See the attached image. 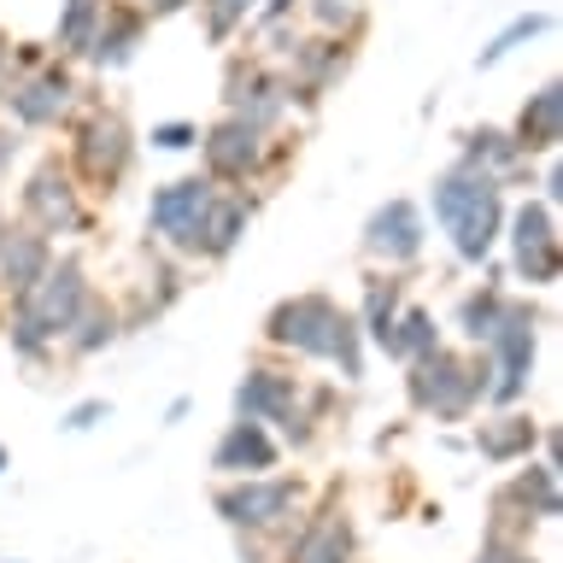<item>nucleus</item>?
<instances>
[{"mask_svg":"<svg viewBox=\"0 0 563 563\" xmlns=\"http://www.w3.org/2000/svg\"><path fill=\"white\" fill-rule=\"evenodd\" d=\"M264 341L276 352H294V358L334 364L341 382H364V329H358V317L329 294L276 299L271 317H264Z\"/></svg>","mask_w":563,"mask_h":563,"instance_id":"1","label":"nucleus"},{"mask_svg":"<svg viewBox=\"0 0 563 563\" xmlns=\"http://www.w3.org/2000/svg\"><path fill=\"white\" fill-rule=\"evenodd\" d=\"M429 206H434V223L446 229L457 264H487L493 258L499 229H505V188L493 183V176L446 165L429 183Z\"/></svg>","mask_w":563,"mask_h":563,"instance_id":"2","label":"nucleus"},{"mask_svg":"<svg viewBox=\"0 0 563 563\" xmlns=\"http://www.w3.org/2000/svg\"><path fill=\"white\" fill-rule=\"evenodd\" d=\"M487 394V364L470 358L440 341L434 352H422L417 364H405V399H411L417 417H434V422H464Z\"/></svg>","mask_w":563,"mask_h":563,"instance_id":"3","label":"nucleus"},{"mask_svg":"<svg viewBox=\"0 0 563 563\" xmlns=\"http://www.w3.org/2000/svg\"><path fill=\"white\" fill-rule=\"evenodd\" d=\"M70 130V176H77V188L88 194H118V183L135 170V153L141 141L130 130V118L123 112H106V106H88L65 123Z\"/></svg>","mask_w":563,"mask_h":563,"instance_id":"4","label":"nucleus"},{"mask_svg":"<svg viewBox=\"0 0 563 563\" xmlns=\"http://www.w3.org/2000/svg\"><path fill=\"white\" fill-rule=\"evenodd\" d=\"M487 364V394L482 405H493V411H510V405H522L528 394V376H534V358H540V311L528 306V299L510 294L499 323H493L487 346H475Z\"/></svg>","mask_w":563,"mask_h":563,"instance_id":"5","label":"nucleus"},{"mask_svg":"<svg viewBox=\"0 0 563 563\" xmlns=\"http://www.w3.org/2000/svg\"><path fill=\"white\" fill-rule=\"evenodd\" d=\"M200 176L206 183H218V188H246V183H258L264 170L276 165V158H288L299 141H282V135H258L253 123H241V118H218V123H206L200 130Z\"/></svg>","mask_w":563,"mask_h":563,"instance_id":"6","label":"nucleus"},{"mask_svg":"<svg viewBox=\"0 0 563 563\" xmlns=\"http://www.w3.org/2000/svg\"><path fill=\"white\" fill-rule=\"evenodd\" d=\"M299 505H306V482L299 475H235V482L211 487V510L235 528V534H282Z\"/></svg>","mask_w":563,"mask_h":563,"instance_id":"7","label":"nucleus"},{"mask_svg":"<svg viewBox=\"0 0 563 563\" xmlns=\"http://www.w3.org/2000/svg\"><path fill=\"white\" fill-rule=\"evenodd\" d=\"M77 106H82L77 70H70V59H53V53L35 70H18L7 95H0V112H7L12 130H65L77 118Z\"/></svg>","mask_w":563,"mask_h":563,"instance_id":"8","label":"nucleus"},{"mask_svg":"<svg viewBox=\"0 0 563 563\" xmlns=\"http://www.w3.org/2000/svg\"><path fill=\"white\" fill-rule=\"evenodd\" d=\"M235 417L282 429V440L299 452H306L311 434H317L311 417H306V387H299V376H288V369H276V364H253L235 382Z\"/></svg>","mask_w":563,"mask_h":563,"instance_id":"9","label":"nucleus"},{"mask_svg":"<svg viewBox=\"0 0 563 563\" xmlns=\"http://www.w3.org/2000/svg\"><path fill=\"white\" fill-rule=\"evenodd\" d=\"M499 241L510 246V271L528 288H558L563 276V241H558V211L528 194L522 206H505Z\"/></svg>","mask_w":563,"mask_h":563,"instance_id":"10","label":"nucleus"},{"mask_svg":"<svg viewBox=\"0 0 563 563\" xmlns=\"http://www.w3.org/2000/svg\"><path fill=\"white\" fill-rule=\"evenodd\" d=\"M223 112L253 123L258 135H276L294 112L288 77H282L271 59H258V53H235V59L223 65Z\"/></svg>","mask_w":563,"mask_h":563,"instance_id":"11","label":"nucleus"},{"mask_svg":"<svg viewBox=\"0 0 563 563\" xmlns=\"http://www.w3.org/2000/svg\"><path fill=\"white\" fill-rule=\"evenodd\" d=\"M18 211H24V223L30 229H42V235H82L88 229V206H82V188H77V176H70V165L59 153L42 158L30 176H24V188H18Z\"/></svg>","mask_w":563,"mask_h":563,"instance_id":"12","label":"nucleus"},{"mask_svg":"<svg viewBox=\"0 0 563 563\" xmlns=\"http://www.w3.org/2000/svg\"><path fill=\"white\" fill-rule=\"evenodd\" d=\"M358 246H364V258L376 264V271H405V264H417V258H422V246H429V223H422V206H417V200H405V194L382 200V206L364 218Z\"/></svg>","mask_w":563,"mask_h":563,"instance_id":"13","label":"nucleus"},{"mask_svg":"<svg viewBox=\"0 0 563 563\" xmlns=\"http://www.w3.org/2000/svg\"><path fill=\"white\" fill-rule=\"evenodd\" d=\"M88 299H95V282H88V264L82 258H59L53 253V264L42 271V282H35L30 294H18L12 306L18 311H30L35 323H42L53 341H59V334L77 323V311L88 306Z\"/></svg>","mask_w":563,"mask_h":563,"instance_id":"14","label":"nucleus"},{"mask_svg":"<svg viewBox=\"0 0 563 563\" xmlns=\"http://www.w3.org/2000/svg\"><path fill=\"white\" fill-rule=\"evenodd\" d=\"M211 194H218V183H206L200 170L176 176V183H158L153 200H147V241L165 246V253H176V258H188L194 223H200V211H206Z\"/></svg>","mask_w":563,"mask_h":563,"instance_id":"15","label":"nucleus"},{"mask_svg":"<svg viewBox=\"0 0 563 563\" xmlns=\"http://www.w3.org/2000/svg\"><path fill=\"white\" fill-rule=\"evenodd\" d=\"M346 70H352V42L346 35H299L294 53H288V70H282V77H288V100H299L311 112Z\"/></svg>","mask_w":563,"mask_h":563,"instance_id":"16","label":"nucleus"},{"mask_svg":"<svg viewBox=\"0 0 563 563\" xmlns=\"http://www.w3.org/2000/svg\"><path fill=\"white\" fill-rule=\"evenodd\" d=\"M246 229H253V200L235 188H218L200 211V223H194V241H188V264H223L235 258V246L246 241Z\"/></svg>","mask_w":563,"mask_h":563,"instance_id":"17","label":"nucleus"},{"mask_svg":"<svg viewBox=\"0 0 563 563\" xmlns=\"http://www.w3.org/2000/svg\"><path fill=\"white\" fill-rule=\"evenodd\" d=\"M452 165L482 170V176H493L499 188H510V183H528V188H534V158H528V153L517 147V135L499 130V123H475V130L457 135V158H452Z\"/></svg>","mask_w":563,"mask_h":563,"instance_id":"18","label":"nucleus"},{"mask_svg":"<svg viewBox=\"0 0 563 563\" xmlns=\"http://www.w3.org/2000/svg\"><path fill=\"white\" fill-rule=\"evenodd\" d=\"M147 24H153V18L141 12L135 0H106V12H100L95 35H88L82 59L95 65V70H123L141 47H147Z\"/></svg>","mask_w":563,"mask_h":563,"instance_id":"19","label":"nucleus"},{"mask_svg":"<svg viewBox=\"0 0 563 563\" xmlns=\"http://www.w3.org/2000/svg\"><path fill=\"white\" fill-rule=\"evenodd\" d=\"M276 464H282V440L264 422H246V417L229 422L218 434V446H211V470L223 482H235V475H271Z\"/></svg>","mask_w":563,"mask_h":563,"instance_id":"20","label":"nucleus"},{"mask_svg":"<svg viewBox=\"0 0 563 563\" xmlns=\"http://www.w3.org/2000/svg\"><path fill=\"white\" fill-rule=\"evenodd\" d=\"M510 135H517V147L528 158H552L558 153V141H563V82H540L534 95L522 100V112L517 123H510Z\"/></svg>","mask_w":563,"mask_h":563,"instance_id":"21","label":"nucleus"},{"mask_svg":"<svg viewBox=\"0 0 563 563\" xmlns=\"http://www.w3.org/2000/svg\"><path fill=\"white\" fill-rule=\"evenodd\" d=\"M47 264H53V241L42 235V229L7 223V235H0V288H7L12 299L30 294L35 282H42Z\"/></svg>","mask_w":563,"mask_h":563,"instance_id":"22","label":"nucleus"},{"mask_svg":"<svg viewBox=\"0 0 563 563\" xmlns=\"http://www.w3.org/2000/svg\"><path fill=\"white\" fill-rule=\"evenodd\" d=\"M540 446V422L528 417V411H499V417H487L482 429H475V452L487 457V464H528Z\"/></svg>","mask_w":563,"mask_h":563,"instance_id":"23","label":"nucleus"},{"mask_svg":"<svg viewBox=\"0 0 563 563\" xmlns=\"http://www.w3.org/2000/svg\"><path fill=\"white\" fill-rule=\"evenodd\" d=\"M499 510H517L522 522H558L563 510V493H558V464H528L510 475V487L499 493Z\"/></svg>","mask_w":563,"mask_h":563,"instance_id":"24","label":"nucleus"},{"mask_svg":"<svg viewBox=\"0 0 563 563\" xmlns=\"http://www.w3.org/2000/svg\"><path fill=\"white\" fill-rule=\"evenodd\" d=\"M405 311V282L399 271H369L364 276V299H358V329H364V346L387 352V334H394V317Z\"/></svg>","mask_w":563,"mask_h":563,"instance_id":"25","label":"nucleus"},{"mask_svg":"<svg viewBox=\"0 0 563 563\" xmlns=\"http://www.w3.org/2000/svg\"><path fill=\"white\" fill-rule=\"evenodd\" d=\"M118 334H123V317H118V306L112 299H88V306L77 311V323H70L65 334H59V346L70 352V358H100L106 346H118Z\"/></svg>","mask_w":563,"mask_h":563,"instance_id":"26","label":"nucleus"},{"mask_svg":"<svg viewBox=\"0 0 563 563\" xmlns=\"http://www.w3.org/2000/svg\"><path fill=\"white\" fill-rule=\"evenodd\" d=\"M341 558H352V528L334 510H317L288 545V563H341Z\"/></svg>","mask_w":563,"mask_h":563,"instance_id":"27","label":"nucleus"},{"mask_svg":"<svg viewBox=\"0 0 563 563\" xmlns=\"http://www.w3.org/2000/svg\"><path fill=\"white\" fill-rule=\"evenodd\" d=\"M505 299H510V294L499 288V282H482V288H470L464 299H457V311H452L457 341H464V346H487V334H493V323H499Z\"/></svg>","mask_w":563,"mask_h":563,"instance_id":"28","label":"nucleus"},{"mask_svg":"<svg viewBox=\"0 0 563 563\" xmlns=\"http://www.w3.org/2000/svg\"><path fill=\"white\" fill-rule=\"evenodd\" d=\"M100 12H106V0H65L59 18H53V59H82L88 53V35H95L100 24Z\"/></svg>","mask_w":563,"mask_h":563,"instance_id":"29","label":"nucleus"},{"mask_svg":"<svg viewBox=\"0 0 563 563\" xmlns=\"http://www.w3.org/2000/svg\"><path fill=\"white\" fill-rule=\"evenodd\" d=\"M434 346H440L434 311L429 306H405L394 317V334H387V358H394V364H417L422 352H434Z\"/></svg>","mask_w":563,"mask_h":563,"instance_id":"30","label":"nucleus"},{"mask_svg":"<svg viewBox=\"0 0 563 563\" xmlns=\"http://www.w3.org/2000/svg\"><path fill=\"white\" fill-rule=\"evenodd\" d=\"M545 30H552V12H517V18H510V24H505L499 35H493V42H487L482 53H475V70H493V65H505L510 53H517V47H528V42H540Z\"/></svg>","mask_w":563,"mask_h":563,"instance_id":"31","label":"nucleus"},{"mask_svg":"<svg viewBox=\"0 0 563 563\" xmlns=\"http://www.w3.org/2000/svg\"><path fill=\"white\" fill-rule=\"evenodd\" d=\"M194 7H200V30H206V42H211V47H229V42H235V30L253 24L258 0H194Z\"/></svg>","mask_w":563,"mask_h":563,"instance_id":"32","label":"nucleus"},{"mask_svg":"<svg viewBox=\"0 0 563 563\" xmlns=\"http://www.w3.org/2000/svg\"><path fill=\"white\" fill-rule=\"evenodd\" d=\"M311 18V35H346V42H358L364 30V0H299Z\"/></svg>","mask_w":563,"mask_h":563,"instance_id":"33","label":"nucleus"},{"mask_svg":"<svg viewBox=\"0 0 563 563\" xmlns=\"http://www.w3.org/2000/svg\"><path fill=\"white\" fill-rule=\"evenodd\" d=\"M0 334L12 341V352H18L24 364H47V352L59 346V341H53V334H47L42 323H35L30 311H18V306H12V317H7V323H0Z\"/></svg>","mask_w":563,"mask_h":563,"instance_id":"34","label":"nucleus"},{"mask_svg":"<svg viewBox=\"0 0 563 563\" xmlns=\"http://www.w3.org/2000/svg\"><path fill=\"white\" fill-rule=\"evenodd\" d=\"M153 153H194V141H200V123L188 118H170V123H153Z\"/></svg>","mask_w":563,"mask_h":563,"instance_id":"35","label":"nucleus"},{"mask_svg":"<svg viewBox=\"0 0 563 563\" xmlns=\"http://www.w3.org/2000/svg\"><path fill=\"white\" fill-rule=\"evenodd\" d=\"M106 417H112V399H77V405L59 417V429H65V434H88V429H95V422H106Z\"/></svg>","mask_w":563,"mask_h":563,"instance_id":"36","label":"nucleus"},{"mask_svg":"<svg viewBox=\"0 0 563 563\" xmlns=\"http://www.w3.org/2000/svg\"><path fill=\"white\" fill-rule=\"evenodd\" d=\"M475 563H540L528 545H517V540H505V534H487L482 540V552H475Z\"/></svg>","mask_w":563,"mask_h":563,"instance_id":"37","label":"nucleus"},{"mask_svg":"<svg viewBox=\"0 0 563 563\" xmlns=\"http://www.w3.org/2000/svg\"><path fill=\"white\" fill-rule=\"evenodd\" d=\"M294 12H299V0H258L253 24H258V30H271V24H294Z\"/></svg>","mask_w":563,"mask_h":563,"instance_id":"38","label":"nucleus"},{"mask_svg":"<svg viewBox=\"0 0 563 563\" xmlns=\"http://www.w3.org/2000/svg\"><path fill=\"white\" fill-rule=\"evenodd\" d=\"M18 153H24V130H12V123H0V183L12 176Z\"/></svg>","mask_w":563,"mask_h":563,"instance_id":"39","label":"nucleus"},{"mask_svg":"<svg viewBox=\"0 0 563 563\" xmlns=\"http://www.w3.org/2000/svg\"><path fill=\"white\" fill-rule=\"evenodd\" d=\"M534 200H545V206H563V170H558V158H545V170H540V194Z\"/></svg>","mask_w":563,"mask_h":563,"instance_id":"40","label":"nucleus"},{"mask_svg":"<svg viewBox=\"0 0 563 563\" xmlns=\"http://www.w3.org/2000/svg\"><path fill=\"white\" fill-rule=\"evenodd\" d=\"M42 59H47L42 42H12V77H18V70H35Z\"/></svg>","mask_w":563,"mask_h":563,"instance_id":"41","label":"nucleus"},{"mask_svg":"<svg viewBox=\"0 0 563 563\" xmlns=\"http://www.w3.org/2000/svg\"><path fill=\"white\" fill-rule=\"evenodd\" d=\"M135 7L147 12V18H176V12H188L194 0H135Z\"/></svg>","mask_w":563,"mask_h":563,"instance_id":"42","label":"nucleus"},{"mask_svg":"<svg viewBox=\"0 0 563 563\" xmlns=\"http://www.w3.org/2000/svg\"><path fill=\"white\" fill-rule=\"evenodd\" d=\"M7 82H12V42L0 35V95H7Z\"/></svg>","mask_w":563,"mask_h":563,"instance_id":"43","label":"nucleus"},{"mask_svg":"<svg viewBox=\"0 0 563 563\" xmlns=\"http://www.w3.org/2000/svg\"><path fill=\"white\" fill-rule=\"evenodd\" d=\"M0 235H7V200H0Z\"/></svg>","mask_w":563,"mask_h":563,"instance_id":"44","label":"nucleus"},{"mask_svg":"<svg viewBox=\"0 0 563 563\" xmlns=\"http://www.w3.org/2000/svg\"><path fill=\"white\" fill-rule=\"evenodd\" d=\"M0 470H7V446H0Z\"/></svg>","mask_w":563,"mask_h":563,"instance_id":"45","label":"nucleus"},{"mask_svg":"<svg viewBox=\"0 0 563 563\" xmlns=\"http://www.w3.org/2000/svg\"><path fill=\"white\" fill-rule=\"evenodd\" d=\"M341 563H352V558H341Z\"/></svg>","mask_w":563,"mask_h":563,"instance_id":"46","label":"nucleus"}]
</instances>
